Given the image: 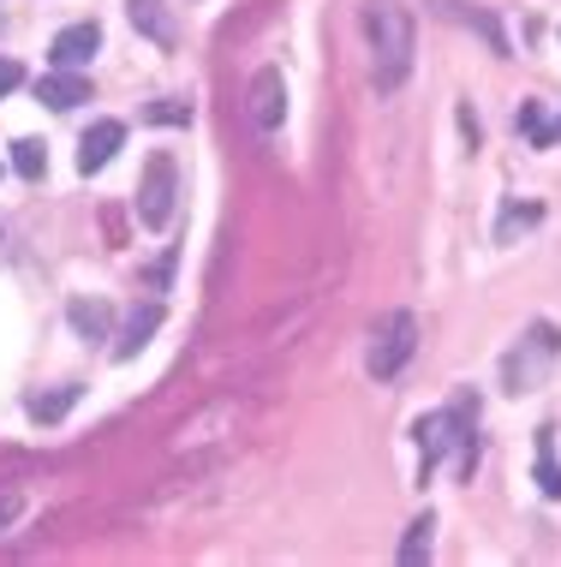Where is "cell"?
<instances>
[{"label": "cell", "instance_id": "cell-1", "mask_svg": "<svg viewBox=\"0 0 561 567\" xmlns=\"http://www.w3.org/2000/svg\"><path fill=\"white\" fill-rule=\"evenodd\" d=\"M365 30H371V79L383 96H394L406 79H413V12L401 0H371L365 7Z\"/></svg>", "mask_w": 561, "mask_h": 567}, {"label": "cell", "instance_id": "cell-2", "mask_svg": "<svg viewBox=\"0 0 561 567\" xmlns=\"http://www.w3.org/2000/svg\"><path fill=\"white\" fill-rule=\"evenodd\" d=\"M555 359H561V329L555 323H532L520 334V347H508V359H502V389L508 394H532L550 382L555 371Z\"/></svg>", "mask_w": 561, "mask_h": 567}, {"label": "cell", "instance_id": "cell-3", "mask_svg": "<svg viewBox=\"0 0 561 567\" xmlns=\"http://www.w3.org/2000/svg\"><path fill=\"white\" fill-rule=\"evenodd\" d=\"M413 352H418V317L413 311H388L383 323H376V341H371V377L394 382Z\"/></svg>", "mask_w": 561, "mask_h": 567}, {"label": "cell", "instance_id": "cell-4", "mask_svg": "<svg viewBox=\"0 0 561 567\" xmlns=\"http://www.w3.org/2000/svg\"><path fill=\"white\" fill-rule=\"evenodd\" d=\"M174 197H179V162L168 150L144 162V179H138V221L144 227H168L174 221Z\"/></svg>", "mask_w": 561, "mask_h": 567}, {"label": "cell", "instance_id": "cell-5", "mask_svg": "<svg viewBox=\"0 0 561 567\" xmlns=\"http://www.w3.org/2000/svg\"><path fill=\"white\" fill-rule=\"evenodd\" d=\"M246 109H251V126L257 132H276L287 120V84H281V66H257V79L246 90Z\"/></svg>", "mask_w": 561, "mask_h": 567}, {"label": "cell", "instance_id": "cell-6", "mask_svg": "<svg viewBox=\"0 0 561 567\" xmlns=\"http://www.w3.org/2000/svg\"><path fill=\"white\" fill-rule=\"evenodd\" d=\"M120 144H126V126H120V120H96L79 144V174H102V167L120 156Z\"/></svg>", "mask_w": 561, "mask_h": 567}, {"label": "cell", "instance_id": "cell-7", "mask_svg": "<svg viewBox=\"0 0 561 567\" xmlns=\"http://www.w3.org/2000/svg\"><path fill=\"white\" fill-rule=\"evenodd\" d=\"M102 49V24L96 19H84V24H66L60 37L49 42V54H54V66H84L90 54Z\"/></svg>", "mask_w": 561, "mask_h": 567}, {"label": "cell", "instance_id": "cell-8", "mask_svg": "<svg viewBox=\"0 0 561 567\" xmlns=\"http://www.w3.org/2000/svg\"><path fill=\"white\" fill-rule=\"evenodd\" d=\"M126 12H132V24H138L156 49H174V42H179V24H174L168 0H126Z\"/></svg>", "mask_w": 561, "mask_h": 567}, {"label": "cell", "instance_id": "cell-9", "mask_svg": "<svg viewBox=\"0 0 561 567\" xmlns=\"http://www.w3.org/2000/svg\"><path fill=\"white\" fill-rule=\"evenodd\" d=\"M37 102H49V109H79V102H90V79H79L72 66H60L49 79H37Z\"/></svg>", "mask_w": 561, "mask_h": 567}, {"label": "cell", "instance_id": "cell-10", "mask_svg": "<svg viewBox=\"0 0 561 567\" xmlns=\"http://www.w3.org/2000/svg\"><path fill=\"white\" fill-rule=\"evenodd\" d=\"M156 329H162V305H138V311H132V323H126V341H120L114 352H120V359H138Z\"/></svg>", "mask_w": 561, "mask_h": 567}, {"label": "cell", "instance_id": "cell-11", "mask_svg": "<svg viewBox=\"0 0 561 567\" xmlns=\"http://www.w3.org/2000/svg\"><path fill=\"white\" fill-rule=\"evenodd\" d=\"M66 317H72V329H79L84 341H108V323H114V317H108V305H102V299H72Z\"/></svg>", "mask_w": 561, "mask_h": 567}, {"label": "cell", "instance_id": "cell-12", "mask_svg": "<svg viewBox=\"0 0 561 567\" xmlns=\"http://www.w3.org/2000/svg\"><path fill=\"white\" fill-rule=\"evenodd\" d=\"M538 489L550 502H561V460H555V424L538 431Z\"/></svg>", "mask_w": 561, "mask_h": 567}, {"label": "cell", "instance_id": "cell-13", "mask_svg": "<svg viewBox=\"0 0 561 567\" xmlns=\"http://www.w3.org/2000/svg\"><path fill=\"white\" fill-rule=\"evenodd\" d=\"M72 406H79V382H66V389H54V394H37V401H30V419H37V424H60Z\"/></svg>", "mask_w": 561, "mask_h": 567}, {"label": "cell", "instance_id": "cell-14", "mask_svg": "<svg viewBox=\"0 0 561 567\" xmlns=\"http://www.w3.org/2000/svg\"><path fill=\"white\" fill-rule=\"evenodd\" d=\"M430 532H436V519H430V514H424V519H413V526H406V538H401V561H406V567L430 561Z\"/></svg>", "mask_w": 561, "mask_h": 567}, {"label": "cell", "instance_id": "cell-15", "mask_svg": "<svg viewBox=\"0 0 561 567\" xmlns=\"http://www.w3.org/2000/svg\"><path fill=\"white\" fill-rule=\"evenodd\" d=\"M12 167H19V179H42L49 174V150H42L37 137H19V144H12Z\"/></svg>", "mask_w": 561, "mask_h": 567}, {"label": "cell", "instance_id": "cell-16", "mask_svg": "<svg viewBox=\"0 0 561 567\" xmlns=\"http://www.w3.org/2000/svg\"><path fill=\"white\" fill-rule=\"evenodd\" d=\"M24 514H30V496H24V489H0V532H12Z\"/></svg>", "mask_w": 561, "mask_h": 567}, {"label": "cell", "instance_id": "cell-17", "mask_svg": "<svg viewBox=\"0 0 561 567\" xmlns=\"http://www.w3.org/2000/svg\"><path fill=\"white\" fill-rule=\"evenodd\" d=\"M144 120H149V126H186L191 109H186V102H149Z\"/></svg>", "mask_w": 561, "mask_h": 567}, {"label": "cell", "instance_id": "cell-18", "mask_svg": "<svg viewBox=\"0 0 561 567\" xmlns=\"http://www.w3.org/2000/svg\"><path fill=\"white\" fill-rule=\"evenodd\" d=\"M24 84V66L12 54H0V96H7V90H19Z\"/></svg>", "mask_w": 561, "mask_h": 567}, {"label": "cell", "instance_id": "cell-19", "mask_svg": "<svg viewBox=\"0 0 561 567\" xmlns=\"http://www.w3.org/2000/svg\"><path fill=\"white\" fill-rule=\"evenodd\" d=\"M532 221H538V209H508V216H502V239H513L520 227H532Z\"/></svg>", "mask_w": 561, "mask_h": 567}]
</instances>
